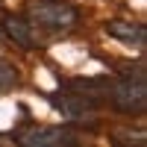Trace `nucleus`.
Wrapping results in <instances>:
<instances>
[{
	"label": "nucleus",
	"instance_id": "1",
	"mask_svg": "<svg viewBox=\"0 0 147 147\" xmlns=\"http://www.w3.org/2000/svg\"><path fill=\"white\" fill-rule=\"evenodd\" d=\"M106 100L112 103L115 112L121 115H141L147 109V80H144V65L138 62L136 71H124L121 77L109 80V94Z\"/></svg>",
	"mask_w": 147,
	"mask_h": 147
},
{
	"label": "nucleus",
	"instance_id": "2",
	"mask_svg": "<svg viewBox=\"0 0 147 147\" xmlns=\"http://www.w3.org/2000/svg\"><path fill=\"white\" fill-rule=\"evenodd\" d=\"M27 15L32 21V27H41L50 32H62V30H71L80 24L77 6L65 3V0H35Z\"/></svg>",
	"mask_w": 147,
	"mask_h": 147
},
{
	"label": "nucleus",
	"instance_id": "3",
	"mask_svg": "<svg viewBox=\"0 0 147 147\" xmlns=\"http://www.w3.org/2000/svg\"><path fill=\"white\" fill-rule=\"evenodd\" d=\"M47 100H50V106L65 121H71V124H94L97 121V103L91 97H82L77 91L62 88V91H50Z\"/></svg>",
	"mask_w": 147,
	"mask_h": 147
},
{
	"label": "nucleus",
	"instance_id": "4",
	"mask_svg": "<svg viewBox=\"0 0 147 147\" xmlns=\"http://www.w3.org/2000/svg\"><path fill=\"white\" fill-rule=\"evenodd\" d=\"M15 141L24 147H62V144H77V132L68 127H38L30 124L15 132Z\"/></svg>",
	"mask_w": 147,
	"mask_h": 147
},
{
	"label": "nucleus",
	"instance_id": "5",
	"mask_svg": "<svg viewBox=\"0 0 147 147\" xmlns=\"http://www.w3.org/2000/svg\"><path fill=\"white\" fill-rule=\"evenodd\" d=\"M0 35H6L12 44L21 47V50H32V47L38 44V41H35L32 24H27L24 18H18V15H9V18L0 21Z\"/></svg>",
	"mask_w": 147,
	"mask_h": 147
},
{
	"label": "nucleus",
	"instance_id": "6",
	"mask_svg": "<svg viewBox=\"0 0 147 147\" xmlns=\"http://www.w3.org/2000/svg\"><path fill=\"white\" fill-rule=\"evenodd\" d=\"M103 30H106V35H112V38L124 41L129 47H138V50H144V44H147V32H144L141 24H132V21H106Z\"/></svg>",
	"mask_w": 147,
	"mask_h": 147
},
{
	"label": "nucleus",
	"instance_id": "7",
	"mask_svg": "<svg viewBox=\"0 0 147 147\" xmlns=\"http://www.w3.org/2000/svg\"><path fill=\"white\" fill-rule=\"evenodd\" d=\"M12 88H18V71L6 62H0V94H9Z\"/></svg>",
	"mask_w": 147,
	"mask_h": 147
},
{
	"label": "nucleus",
	"instance_id": "8",
	"mask_svg": "<svg viewBox=\"0 0 147 147\" xmlns=\"http://www.w3.org/2000/svg\"><path fill=\"white\" fill-rule=\"evenodd\" d=\"M0 141H3V136H0Z\"/></svg>",
	"mask_w": 147,
	"mask_h": 147
}]
</instances>
